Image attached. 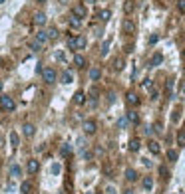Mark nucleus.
Listing matches in <instances>:
<instances>
[{"mask_svg": "<svg viewBox=\"0 0 185 194\" xmlns=\"http://www.w3.org/2000/svg\"><path fill=\"white\" fill-rule=\"evenodd\" d=\"M68 46L72 50H84L86 48V38L80 34V36H68Z\"/></svg>", "mask_w": 185, "mask_h": 194, "instance_id": "nucleus-1", "label": "nucleus"}, {"mask_svg": "<svg viewBox=\"0 0 185 194\" xmlns=\"http://www.w3.org/2000/svg\"><path fill=\"white\" fill-rule=\"evenodd\" d=\"M42 79L52 85V83H56V79H58V71L54 69V67H46V69H42Z\"/></svg>", "mask_w": 185, "mask_h": 194, "instance_id": "nucleus-2", "label": "nucleus"}, {"mask_svg": "<svg viewBox=\"0 0 185 194\" xmlns=\"http://www.w3.org/2000/svg\"><path fill=\"white\" fill-rule=\"evenodd\" d=\"M0 109H4V111H14L16 109L14 99L10 95H0Z\"/></svg>", "mask_w": 185, "mask_h": 194, "instance_id": "nucleus-3", "label": "nucleus"}, {"mask_svg": "<svg viewBox=\"0 0 185 194\" xmlns=\"http://www.w3.org/2000/svg\"><path fill=\"white\" fill-rule=\"evenodd\" d=\"M82 129H84V133H86V135H94L96 131H98V125H96V121L86 119V121L82 123Z\"/></svg>", "mask_w": 185, "mask_h": 194, "instance_id": "nucleus-4", "label": "nucleus"}, {"mask_svg": "<svg viewBox=\"0 0 185 194\" xmlns=\"http://www.w3.org/2000/svg\"><path fill=\"white\" fill-rule=\"evenodd\" d=\"M72 14H74V16H78L80 20H82V18H86V16H88V8H86V4L78 2V4H76V6H74Z\"/></svg>", "mask_w": 185, "mask_h": 194, "instance_id": "nucleus-5", "label": "nucleus"}, {"mask_svg": "<svg viewBox=\"0 0 185 194\" xmlns=\"http://www.w3.org/2000/svg\"><path fill=\"white\" fill-rule=\"evenodd\" d=\"M121 30H124V34H128V36H132L133 32H136V24L132 22L129 18L124 20V24H121Z\"/></svg>", "mask_w": 185, "mask_h": 194, "instance_id": "nucleus-6", "label": "nucleus"}, {"mask_svg": "<svg viewBox=\"0 0 185 194\" xmlns=\"http://www.w3.org/2000/svg\"><path fill=\"white\" fill-rule=\"evenodd\" d=\"M32 24H34V26H44L46 24V14L44 12H36V14L32 16Z\"/></svg>", "mask_w": 185, "mask_h": 194, "instance_id": "nucleus-7", "label": "nucleus"}, {"mask_svg": "<svg viewBox=\"0 0 185 194\" xmlns=\"http://www.w3.org/2000/svg\"><path fill=\"white\" fill-rule=\"evenodd\" d=\"M26 170L30 172V174H36V172L40 170V162H38L36 159H30V161H28V164H26Z\"/></svg>", "mask_w": 185, "mask_h": 194, "instance_id": "nucleus-8", "label": "nucleus"}, {"mask_svg": "<svg viewBox=\"0 0 185 194\" xmlns=\"http://www.w3.org/2000/svg\"><path fill=\"white\" fill-rule=\"evenodd\" d=\"M28 48H30L32 52H42V50H44V44H42L40 40H36V38H32V40L28 42Z\"/></svg>", "mask_w": 185, "mask_h": 194, "instance_id": "nucleus-9", "label": "nucleus"}, {"mask_svg": "<svg viewBox=\"0 0 185 194\" xmlns=\"http://www.w3.org/2000/svg\"><path fill=\"white\" fill-rule=\"evenodd\" d=\"M125 101H128V105H132V107L140 105V97H137V93H133V91H128V95H125Z\"/></svg>", "mask_w": 185, "mask_h": 194, "instance_id": "nucleus-10", "label": "nucleus"}, {"mask_svg": "<svg viewBox=\"0 0 185 194\" xmlns=\"http://www.w3.org/2000/svg\"><path fill=\"white\" fill-rule=\"evenodd\" d=\"M22 133H24V137H28V139H30V137H34L36 127H34L32 123H24V125H22Z\"/></svg>", "mask_w": 185, "mask_h": 194, "instance_id": "nucleus-11", "label": "nucleus"}, {"mask_svg": "<svg viewBox=\"0 0 185 194\" xmlns=\"http://www.w3.org/2000/svg\"><path fill=\"white\" fill-rule=\"evenodd\" d=\"M74 64H76V67H78V69H84V67L88 65V62H86V58H84L82 54H76V58H74Z\"/></svg>", "mask_w": 185, "mask_h": 194, "instance_id": "nucleus-12", "label": "nucleus"}, {"mask_svg": "<svg viewBox=\"0 0 185 194\" xmlns=\"http://www.w3.org/2000/svg\"><path fill=\"white\" fill-rule=\"evenodd\" d=\"M46 36H48V40H58V36H60V30H58L56 26H50L48 30H46Z\"/></svg>", "mask_w": 185, "mask_h": 194, "instance_id": "nucleus-13", "label": "nucleus"}, {"mask_svg": "<svg viewBox=\"0 0 185 194\" xmlns=\"http://www.w3.org/2000/svg\"><path fill=\"white\" fill-rule=\"evenodd\" d=\"M72 101H74L76 105H84V103H86V93H84V91H76Z\"/></svg>", "mask_w": 185, "mask_h": 194, "instance_id": "nucleus-14", "label": "nucleus"}, {"mask_svg": "<svg viewBox=\"0 0 185 194\" xmlns=\"http://www.w3.org/2000/svg\"><path fill=\"white\" fill-rule=\"evenodd\" d=\"M148 149H149L153 155H159V153H161V147H159L157 141H149V143H148Z\"/></svg>", "mask_w": 185, "mask_h": 194, "instance_id": "nucleus-15", "label": "nucleus"}, {"mask_svg": "<svg viewBox=\"0 0 185 194\" xmlns=\"http://www.w3.org/2000/svg\"><path fill=\"white\" fill-rule=\"evenodd\" d=\"M161 62H163V56H161V54H153V56H151V60H149V65L151 67H155V65H159V64H161Z\"/></svg>", "mask_w": 185, "mask_h": 194, "instance_id": "nucleus-16", "label": "nucleus"}, {"mask_svg": "<svg viewBox=\"0 0 185 194\" xmlns=\"http://www.w3.org/2000/svg\"><path fill=\"white\" fill-rule=\"evenodd\" d=\"M100 77H102V69H100V67H92L90 69V79L92 81H98Z\"/></svg>", "mask_w": 185, "mask_h": 194, "instance_id": "nucleus-17", "label": "nucleus"}, {"mask_svg": "<svg viewBox=\"0 0 185 194\" xmlns=\"http://www.w3.org/2000/svg\"><path fill=\"white\" fill-rule=\"evenodd\" d=\"M140 147H141V141H140V139H132V141H129V151H132V153H137V151H140Z\"/></svg>", "mask_w": 185, "mask_h": 194, "instance_id": "nucleus-18", "label": "nucleus"}, {"mask_svg": "<svg viewBox=\"0 0 185 194\" xmlns=\"http://www.w3.org/2000/svg\"><path fill=\"white\" fill-rule=\"evenodd\" d=\"M125 180H129V182H136V180H137V172L133 170V168H128V170H125Z\"/></svg>", "mask_w": 185, "mask_h": 194, "instance_id": "nucleus-19", "label": "nucleus"}, {"mask_svg": "<svg viewBox=\"0 0 185 194\" xmlns=\"http://www.w3.org/2000/svg\"><path fill=\"white\" fill-rule=\"evenodd\" d=\"M98 18L102 20V22H108V20L112 18V12L108 10V8H104V10H102V12H100V14H98Z\"/></svg>", "mask_w": 185, "mask_h": 194, "instance_id": "nucleus-20", "label": "nucleus"}, {"mask_svg": "<svg viewBox=\"0 0 185 194\" xmlns=\"http://www.w3.org/2000/svg\"><path fill=\"white\" fill-rule=\"evenodd\" d=\"M124 65H125L124 58H116V60H113V69H116V71H121V69H124Z\"/></svg>", "mask_w": 185, "mask_h": 194, "instance_id": "nucleus-21", "label": "nucleus"}, {"mask_svg": "<svg viewBox=\"0 0 185 194\" xmlns=\"http://www.w3.org/2000/svg\"><path fill=\"white\" fill-rule=\"evenodd\" d=\"M30 190H32V184L28 182V180H24V182L20 184V192L22 194H30Z\"/></svg>", "mask_w": 185, "mask_h": 194, "instance_id": "nucleus-22", "label": "nucleus"}, {"mask_svg": "<svg viewBox=\"0 0 185 194\" xmlns=\"http://www.w3.org/2000/svg\"><path fill=\"white\" fill-rule=\"evenodd\" d=\"M128 121H129V123H133V125H136L137 121H140V115H137L136 111H128Z\"/></svg>", "mask_w": 185, "mask_h": 194, "instance_id": "nucleus-23", "label": "nucleus"}, {"mask_svg": "<svg viewBox=\"0 0 185 194\" xmlns=\"http://www.w3.org/2000/svg\"><path fill=\"white\" fill-rule=\"evenodd\" d=\"M70 26H72V28H80V26H82V20H80L78 18V16H70Z\"/></svg>", "mask_w": 185, "mask_h": 194, "instance_id": "nucleus-24", "label": "nucleus"}, {"mask_svg": "<svg viewBox=\"0 0 185 194\" xmlns=\"http://www.w3.org/2000/svg\"><path fill=\"white\" fill-rule=\"evenodd\" d=\"M141 184H144V188H145V190H151V188H153V178H151V176H145Z\"/></svg>", "mask_w": 185, "mask_h": 194, "instance_id": "nucleus-25", "label": "nucleus"}, {"mask_svg": "<svg viewBox=\"0 0 185 194\" xmlns=\"http://www.w3.org/2000/svg\"><path fill=\"white\" fill-rule=\"evenodd\" d=\"M18 143H20L18 135H16L14 131H12V133H10V145H12V149H16V147H18Z\"/></svg>", "mask_w": 185, "mask_h": 194, "instance_id": "nucleus-26", "label": "nucleus"}, {"mask_svg": "<svg viewBox=\"0 0 185 194\" xmlns=\"http://www.w3.org/2000/svg\"><path fill=\"white\" fill-rule=\"evenodd\" d=\"M62 83H66V85L72 83V73L70 71H62Z\"/></svg>", "mask_w": 185, "mask_h": 194, "instance_id": "nucleus-27", "label": "nucleus"}, {"mask_svg": "<svg viewBox=\"0 0 185 194\" xmlns=\"http://www.w3.org/2000/svg\"><path fill=\"white\" fill-rule=\"evenodd\" d=\"M36 40H40L42 44H46V42H48V36H46V30H40L36 34Z\"/></svg>", "mask_w": 185, "mask_h": 194, "instance_id": "nucleus-28", "label": "nucleus"}, {"mask_svg": "<svg viewBox=\"0 0 185 194\" xmlns=\"http://www.w3.org/2000/svg\"><path fill=\"white\" fill-rule=\"evenodd\" d=\"M108 52H110V40H106L102 44V50H100V54H102V56H108Z\"/></svg>", "mask_w": 185, "mask_h": 194, "instance_id": "nucleus-29", "label": "nucleus"}, {"mask_svg": "<svg viewBox=\"0 0 185 194\" xmlns=\"http://www.w3.org/2000/svg\"><path fill=\"white\" fill-rule=\"evenodd\" d=\"M124 12H125V14H129V12H133V2H132V0H128V2L124 4Z\"/></svg>", "mask_w": 185, "mask_h": 194, "instance_id": "nucleus-30", "label": "nucleus"}, {"mask_svg": "<svg viewBox=\"0 0 185 194\" xmlns=\"http://www.w3.org/2000/svg\"><path fill=\"white\" fill-rule=\"evenodd\" d=\"M20 172H22V170H20V166H18V164H12L10 174H12V176H20Z\"/></svg>", "mask_w": 185, "mask_h": 194, "instance_id": "nucleus-31", "label": "nucleus"}, {"mask_svg": "<svg viewBox=\"0 0 185 194\" xmlns=\"http://www.w3.org/2000/svg\"><path fill=\"white\" fill-rule=\"evenodd\" d=\"M165 91H167V95H171V91H173V79H169L165 83Z\"/></svg>", "mask_w": 185, "mask_h": 194, "instance_id": "nucleus-32", "label": "nucleus"}, {"mask_svg": "<svg viewBox=\"0 0 185 194\" xmlns=\"http://www.w3.org/2000/svg\"><path fill=\"white\" fill-rule=\"evenodd\" d=\"M60 153H62V157H70V145H64Z\"/></svg>", "mask_w": 185, "mask_h": 194, "instance_id": "nucleus-33", "label": "nucleus"}, {"mask_svg": "<svg viewBox=\"0 0 185 194\" xmlns=\"http://www.w3.org/2000/svg\"><path fill=\"white\" fill-rule=\"evenodd\" d=\"M167 159L169 161H177V153L175 151H167Z\"/></svg>", "mask_w": 185, "mask_h": 194, "instance_id": "nucleus-34", "label": "nucleus"}, {"mask_svg": "<svg viewBox=\"0 0 185 194\" xmlns=\"http://www.w3.org/2000/svg\"><path fill=\"white\" fill-rule=\"evenodd\" d=\"M177 8H179V12H183V14H185V0H179V2H177Z\"/></svg>", "mask_w": 185, "mask_h": 194, "instance_id": "nucleus-35", "label": "nucleus"}, {"mask_svg": "<svg viewBox=\"0 0 185 194\" xmlns=\"http://www.w3.org/2000/svg\"><path fill=\"white\" fill-rule=\"evenodd\" d=\"M96 97H98V89H92L90 91V99H96Z\"/></svg>", "mask_w": 185, "mask_h": 194, "instance_id": "nucleus-36", "label": "nucleus"}, {"mask_svg": "<svg viewBox=\"0 0 185 194\" xmlns=\"http://www.w3.org/2000/svg\"><path fill=\"white\" fill-rule=\"evenodd\" d=\"M52 172H54V174H58V172H60V164H54V166H52Z\"/></svg>", "mask_w": 185, "mask_h": 194, "instance_id": "nucleus-37", "label": "nucleus"}, {"mask_svg": "<svg viewBox=\"0 0 185 194\" xmlns=\"http://www.w3.org/2000/svg\"><path fill=\"white\" fill-rule=\"evenodd\" d=\"M144 87H145V89H151V79H145V83H144Z\"/></svg>", "mask_w": 185, "mask_h": 194, "instance_id": "nucleus-38", "label": "nucleus"}, {"mask_svg": "<svg viewBox=\"0 0 185 194\" xmlns=\"http://www.w3.org/2000/svg\"><path fill=\"white\" fill-rule=\"evenodd\" d=\"M159 172H161L163 176H167V174H169V172H167V168H165V166H161V168H159Z\"/></svg>", "mask_w": 185, "mask_h": 194, "instance_id": "nucleus-39", "label": "nucleus"}, {"mask_svg": "<svg viewBox=\"0 0 185 194\" xmlns=\"http://www.w3.org/2000/svg\"><path fill=\"white\" fill-rule=\"evenodd\" d=\"M153 129L157 131V133H161V123H155V125H153Z\"/></svg>", "mask_w": 185, "mask_h": 194, "instance_id": "nucleus-40", "label": "nucleus"}, {"mask_svg": "<svg viewBox=\"0 0 185 194\" xmlns=\"http://www.w3.org/2000/svg\"><path fill=\"white\" fill-rule=\"evenodd\" d=\"M157 40H159L157 36H151V38H149V44H155V42H157Z\"/></svg>", "mask_w": 185, "mask_h": 194, "instance_id": "nucleus-41", "label": "nucleus"}, {"mask_svg": "<svg viewBox=\"0 0 185 194\" xmlns=\"http://www.w3.org/2000/svg\"><path fill=\"white\" fill-rule=\"evenodd\" d=\"M36 2H38V4H46V2H48V0H36Z\"/></svg>", "mask_w": 185, "mask_h": 194, "instance_id": "nucleus-42", "label": "nucleus"}, {"mask_svg": "<svg viewBox=\"0 0 185 194\" xmlns=\"http://www.w3.org/2000/svg\"><path fill=\"white\" fill-rule=\"evenodd\" d=\"M2 87H4V83H2V81H0V93H2Z\"/></svg>", "mask_w": 185, "mask_h": 194, "instance_id": "nucleus-43", "label": "nucleus"}, {"mask_svg": "<svg viewBox=\"0 0 185 194\" xmlns=\"http://www.w3.org/2000/svg\"><path fill=\"white\" fill-rule=\"evenodd\" d=\"M125 194H132V190H125Z\"/></svg>", "mask_w": 185, "mask_h": 194, "instance_id": "nucleus-44", "label": "nucleus"}, {"mask_svg": "<svg viewBox=\"0 0 185 194\" xmlns=\"http://www.w3.org/2000/svg\"><path fill=\"white\" fill-rule=\"evenodd\" d=\"M86 2H94V0H86Z\"/></svg>", "mask_w": 185, "mask_h": 194, "instance_id": "nucleus-45", "label": "nucleus"}, {"mask_svg": "<svg viewBox=\"0 0 185 194\" xmlns=\"http://www.w3.org/2000/svg\"><path fill=\"white\" fill-rule=\"evenodd\" d=\"M183 58H185V50H183Z\"/></svg>", "mask_w": 185, "mask_h": 194, "instance_id": "nucleus-46", "label": "nucleus"}, {"mask_svg": "<svg viewBox=\"0 0 185 194\" xmlns=\"http://www.w3.org/2000/svg\"><path fill=\"white\" fill-rule=\"evenodd\" d=\"M96 194H102V192H96Z\"/></svg>", "mask_w": 185, "mask_h": 194, "instance_id": "nucleus-47", "label": "nucleus"}, {"mask_svg": "<svg viewBox=\"0 0 185 194\" xmlns=\"http://www.w3.org/2000/svg\"><path fill=\"white\" fill-rule=\"evenodd\" d=\"M183 91H185V85H183Z\"/></svg>", "mask_w": 185, "mask_h": 194, "instance_id": "nucleus-48", "label": "nucleus"}]
</instances>
